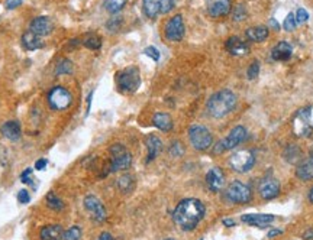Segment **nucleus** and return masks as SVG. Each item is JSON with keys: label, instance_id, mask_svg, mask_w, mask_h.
<instances>
[{"label": "nucleus", "instance_id": "obj_18", "mask_svg": "<svg viewBox=\"0 0 313 240\" xmlns=\"http://www.w3.org/2000/svg\"><path fill=\"white\" fill-rule=\"evenodd\" d=\"M241 221L250 226H255V227H265L270 223H273L274 216L271 214H245L241 217Z\"/></svg>", "mask_w": 313, "mask_h": 240}, {"label": "nucleus", "instance_id": "obj_28", "mask_svg": "<svg viewBox=\"0 0 313 240\" xmlns=\"http://www.w3.org/2000/svg\"><path fill=\"white\" fill-rule=\"evenodd\" d=\"M283 156L289 164H297L300 161V158H302V150L296 145H289L286 148V150H284Z\"/></svg>", "mask_w": 313, "mask_h": 240}, {"label": "nucleus", "instance_id": "obj_44", "mask_svg": "<svg viewBox=\"0 0 313 240\" xmlns=\"http://www.w3.org/2000/svg\"><path fill=\"white\" fill-rule=\"evenodd\" d=\"M20 5H22V0H6V2H5L6 9H9V10L16 9V8H19Z\"/></svg>", "mask_w": 313, "mask_h": 240}, {"label": "nucleus", "instance_id": "obj_33", "mask_svg": "<svg viewBox=\"0 0 313 240\" xmlns=\"http://www.w3.org/2000/svg\"><path fill=\"white\" fill-rule=\"evenodd\" d=\"M55 71L58 75H65V74H71L73 72V64H71L70 60H61L57 67H55Z\"/></svg>", "mask_w": 313, "mask_h": 240}, {"label": "nucleus", "instance_id": "obj_3", "mask_svg": "<svg viewBox=\"0 0 313 240\" xmlns=\"http://www.w3.org/2000/svg\"><path fill=\"white\" fill-rule=\"evenodd\" d=\"M116 84L122 93H135L141 86V74L136 67H128L116 74Z\"/></svg>", "mask_w": 313, "mask_h": 240}, {"label": "nucleus", "instance_id": "obj_40", "mask_svg": "<svg viewBox=\"0 0 313 240\" xmlns=\"http://www.w3.org/2000/svg\"><path fill=\"white\" fill-rule=\"evenodd\" d=\"M245 15H247V10H245V8H244L242 5H238V6H236V8L233 9L232 18L235 20H238V22H239V20H242V19H245V18H247Z\"/></svg>", "mask_w": 313, "mask_h": 240}, {"label": "nucleus", "instance_id": "obj_31", "mask_svg": "<svg viewBox=\"0 0 313 240\" xmlns=\"http://www.w3.org/2000/svg\"><path fill=\"white\" fill-rule=\"evenodd\" d=\"M126 3L128 0H105V9L113 15V13L121 12L126 6Z\"/></svg>", "mask_w": 313, "mask_h": 240}, {"label": "nucleus", "instance_id": "obj_42", "mask_svg": "<svg viewBox=\"0 0 313 240\" xmlns=\"http://www.w3.org/2000/svg\"><path fill=\"white\" fill-rule=\"evenodd\" d=\"M30 200V195L29 192L26 190H20L19 192H18V201L19 203H22V204H26V203H29Z\"/></svg>", "mask_w": 313, "mask_h": 240}, {"label": "nucleus", "instance_id": "obj_36", "mask_svg": "<svg viewBox=\"0 0 313 240\" xmlns=\"http://www.w3.org/2000/svg\"><path fill=\"white\" fill-rule=\"evenodd\" d=\"M183 153H184V146L182 145V142H179V140L172 142L171 146H170V155H172V156H182Z\"/></svg>", "mask_w": 313, "mask_h": 240}, {"label": "nucleus", "instance_id": "obj_19", "mask_svg": "<svg viewBox=\"0 0 313 240\" xmlns=\"http://www.w3.org/2000/svg\"><path fill=\"white\" fill-rule=\"evenodd\" d=\"M0 132L6 139L18 140L22 135V128H20V123L18 120H9V122L2 125Z\"/></svg>", "mask_w": 313, "mask_h": 240}, {"label": "nucleus", "instance_id": "obj_47", "mask_svg": "<svg viewBox=\"0 0 313 240\" xmlns=\"http://www.w3.org/2000/svg\"><path fill=\"white\" fill-rule=\"evenodd\" d=\"M270 26H271L274 30H280V25H279V22L274 19V18L268 20V28H270Z\"/></svg>", "mask_w": 313, "mask_h": 240}, {"label": "nucleus", "instance_id": "obj_8", "mask_svg": "<svg viewBox=\"0 0 313 240\" xmlns=\"http://www.w3.org/2000/svg\"><path fill=\"white\" fill-rule=\"evenodd\" d=\"M228 164H229V167L235 172L245 174V172H248V171H251L254 168V165H255V155L248 149L236 150V152H233V155H231Z\"/></svg>", "mask_w": 313, "mask_h": 240}, {"label": "nucleus", "instance_id": "obj_37", "mask_svg": "<svg viewBox=\"0 0 313 240\" xmlns=\"http://www.w3.org/2000/svg\"><path fill=\"white\" fill-rule=\"evenodd\" d=\"M258 72H260V62H258V61H254L253 64H251V65L248 67V71H247V77H248L250 80H254V78H257Z\"/></svg>", "mask_w": 313, "mask_h": 240}, {"label": "nucleus", "instance_id": "obj_51", "mask_svg": "<svg viewBox=\"0 0 313 240\" xmlns=\"http://www.w3.org/2000/svg\"><path fill=\"white\" fill-rule=\"evenodd\" d=\"M222 223L226 226V227H232V226H235V221L231 220V219H223Z\"/></svg>", "mask_w": 313, "mask_h": 240}, {"label": "nucleus", "instance_id": "obj_53", "mask_svg": "<svg viewBox=\"0 0 313 240\" xmlns=\"http://www.w3.org/2000/svg\"><path fill=\"white\" fill-rule=\"evenodd\" d=\"M165 240H174V239H165Z\"/></svg>", "mask_w": 313, "mask_h": 240}, {"label": "nucleus", "instance_id": "obj_54", "mask_svg": "<svg viewBox=\"0 0 313 240\" xmlns=\"http://www.w3.org/2000/svg\"><path fill=\"white\" fill-rule=\"evenodd\" d=\"M202 240H203V239H202Z\"/></svg>", "mask_w": 313, "mask_h": 240}, {"label": "nucleus", "instance_id": "obj_39", "mask_svg": "<svg viewBox=\"0 0 313 240\" xmlns=\"http://www.w3.org/2000/svg\"><path fill=\"white\" fill-rule=\"evenodd\" d=\"M294 16H296V22H297V23H304V22L309 20V13H307V10L303 9V8H299Z\"/></svg>", "mask_w": 313, "mask_h": 240}, {"label": "nucleus", "instance_id": "obj_1", "mask_svg": "<svg viewBox=\"0 0 313 240\" xmlns=\"http://www.w3.org/2000/svg\"><path fill=\"white\" fill-rule=\"evenodd\" d=\"M206 214V207L197 198H186L180 201L174 210V221L184 231H192L203 220Z\"/></svg>", "mask_w": 313, "mask_h": 240}, {"label": "nucleus", "instance_id": "obj_27", "mask_svg": "<svg viewBox=\"0 0 313 240\" xmlns=\"http://www.w3.org/2000/svg\"><path fill=\"white\" fill-rule=\"evenodd\" d=\"M142 12L147 18L155 19L160 15V0H142Z\"/></svg>", "mask_w": 313, "mask_h": 240}, {"label": "nucleus", "instance_id": "obj_7", "mask_svg": "<svg viewBox=\"0 0 313 240\" xmlns=\"http://www.w3.org/2000/svg\"><path fill=\"white\" fill-rule=\"evenodd\" d=\"M132 164L131 152L122 145V143H115L111 148V171L118 172V171L128 170Z\"/></svg>", "mask_w": 313, "mask_h": 240}, {"label": "nucleus", "instance_id": "obj_22", "mask_svg": "<svg viewBox=\"0 0 313 240\" xmlns=\"http://www.w3.org/2000/svg\"><path fill=\"white\" fill-rule=\"evenodd\" d=\"M147 149H148V158H147V164H150L152 161L155 159L158 156V153L161 152L162 149V142L158 136L155 135H148L147 136Z\"/></svg>", "mask_w": 313, "mask_h": 240}, {"label": "nucleus", "instance_id": "obj_4", "mask_svg": "<svg viewBox=\"0 0 313 240\" xmlns=\"http://www.w3.org/2000/svg\"><path fill=\"white\" fill-rule=\"evenodd\" d=\"M294 135L299 138H309L313 133L312 107L307 106L296 113L293 119Z\"/></svg>", "mask_w": 313, "mask_h": 240}, {"label": "nucleus", "instance_id": "obj_13", "mask_svg": "<svg viewBox=\"0 0 313 240\" xmlns=\"http://www.w3.org/2000/svg\"><path fill=\"white\" fill-rule=\"evenodd\" d=\"M232 8L231 0H206V9L212 18H223L226 16Z\"/></svg>", "mask_w": 313, "mask_h": 240}, {"label": "nucleus", "instance_id": "obj_11", "mask_svg": "<svg viewBox=\"0 0 313 240\" xmlns=\"http://www.w3.org/2000/svg\"><path fill=\"white\" fill-rule=\"evenodd\" d=\"M84 204V209L90 213L93 216V219L97 221V223H101V221L106 220V209L96 195H86V198L83 201Z\"/></svg>", "mask_w": 313, "mask_h": 240}, {"label": "nucleus", "instance_id": "obj_14", "mask_svg": "<svg viewBox=\"0 0 313 240\" xmlns=\"http://www.w3.org/2000/svg\"><path fill=\"white\" fill-rule=\"evenodd\" d=\"M29 30L38 36H47L54 30V22L48 16H38L29 23Z\"/></svg>", "mask_w": 313, "mask_h": 240}, {"label": "nucleus", "instance_id": "obj_2", "mask_svg": "<svg viewBox=\"0 0 313 240\" xmlns=\"http://www.w3.org/2000/svg\"><path fill=\"white\" fill-rule=\"evenodd\" d=\"M235 107H236V96L231 90H221L215 93L206 103L207 113L215 119L225 117Z\"/></svg>", "mask_w": 313, "mask_h": 240}, {"label": "nucleus", "instance_id": "obj_48", "mask_svg": "<svg viewBox=\"0 0 313 240\" xmlns=\"http://www.w3.org/2000/svg\"><path fill=\"white\" fill-rule=\"evenodd\" d=\"M97 240H115V237L112 236L111 233H108V231H103L100 236L97 237Z\"/></svg>", "mask_w": 313, "mask_h": 240}, {"label": "nucleus", "instance_id": "obj_35", "mask_svg": "<svg viewBox=\"0 0 313 240\" xmlns=\"http://www.w3.org/2000/svg\"><path fill=\"white\" fill-rule=\"evenodd\" d=\"M296 25H297V22H296V16H294V13H289V15H287V18L284 19L283 28L287 30V32H292V30L296 29Z\"/></svg>", "mask_w": 313, "mask_h": 240}, {"label": "nucleus", "instance_id": "obj_29", "mask_svg": "<svg viewBox=\"0 0 313 240\" xmlns=\"http://www.w3.org/2000/svg\"><path fill=\"white\" fill-rule=\"evenodd\" d=\"M83 45L91 51H97L101 48V38L96 33H87L83 39Z\"/></svg>", "mask_w": 313, "mask_h": 240}, {"label": "nucleus", "instance_id": "obj_52", "mask_svg": "<svg viewBox=\"0 0 313 240\" xmlns=\"http://www.w3.org/2000/svg\"><path fill=\"white\" fill-rule=\"evenodd\" d=\"M309 201L313 204V187L310 188V191H309Z\"/></svg>", "mask_w": 313, "mask_h": 240}, {"label": "nucleus", "instance_id": "obj_45", "mask_svg": "<svg viewBox=\"0 0 313 240\" xmlns=\"http://www.w3.org/2000/svg\"><path fill=\"white\" fill-rule=\"evenodd\" d=\"M213 152H215L216 155H219V153H222V152H225V148H223L222 140H221V142H218V143L215 145V148H213Z\"/></svg>", "mask_w": 313, "mask_h": 240}, {"label": "nucleus", "instance_id": "obj_16", "mask_svg": "<svg viewBox=\"0 0 313 240\" xmlns=\"http://www.w3.org/2000/svg\"><path fill=\"white\" fill-rule=\"evenodd\" d=\"M206 184H207V188L212 192H219L223 188V184H225L223 171L219 167H213L212 170L206 174Z\"/></svg>", "mask_w": 313, "mask_h": 240}, {"label": "nucleus", "instance_id": "obj_46", "mask_svg": "<svg viewBox=\"0 0 313 240\" xmlns=\"http://www.w3.org/2000/svg\"><path fill=\"white\" fill-rule=\"evenodd\" d=\"M47 167V159H38L37 162H35V170H44Z\"/></svg>", "mask_w": 313, "mask_h": 240}, {"label": "nucleus", "instance_id": "obj_32", "mask_svg": "<svg viewBox=\"0 0 313 240\" xmlns=\"http://www.w3.org/2000/svg\"><path fill=\"white\" fill-rule=\"evenodd\" d=\"M47 206L54 211H61L64 209V203L58 195H55V192H50L47 195Z\"/></svg>", "mask_w": 313, "mask_h": 240}, {"label": "nucleus", "instance_id": "obj_17", "mask_svg": "<svg viewBox=\"0 0 313 240\" xmlns=\"http://www.w3.org/2000/svg\"><path fill=\"white\" fill-rule=\"evenodd\" d=\"M226 50L229 51V54L232 55H238V57H242V55H247L250 52V47L248 44L244 39H241L239 36H231L228 38L226 44H225Z\"/></svg>", "mask_w": 313, "mask_h": 240}, {"label": "nucleus", "instance_id": "obj_15", "mask_svg": "<svg viewBox=\"0 0 313 240\" xmlns=\"http://www.w3.org/2000/svg\"><path fill=\"white\" fill-rule=\"evenodd\" d=\"M245 138H247V129H245L244 126H235V128L229 132V135L222 140L223 148H225V150L233 149V148H236L239 143H242Z\"/></svg>", "mask_w": 313, "mask_h": 240}, {"label": "nucleus", "instance_id": "obj_41", "mask_svg": "<svg viewBox=\"0 0 313 240\" xmlns=\"http://www.w3.org/2000/svg\"><path fill=\"white\" fill-rule=\"evenodd\" d=\"M144 54H145L147 57L152 58L154 61H160V51L157 50L155 47H147L145 51H144Z\"/></svg>", "mask_w": 313, "mask_h": 240}, {"label": "nucleus", "instance_id": "obj_49", "mask_svg": "<svg viewBox=\"0 0 313 240\" xmlns=\"http://www.w3.org/2000/svg\"><path fill=\"white\" fill-rule=\"evenodd\" d=\"M302 237H303L304 240H313V229H309V230L304 231Z\"/></svg>", "mask_w": 313, "mask_h": 240}, {"label": "nucleus", "instance_id": "obj_43", "mask_svg": "<svg viewBox=\"0 0 313 240\" xmlns=\"http://www.w3.org/2000/svg\"><path fill=\"white\" fill-rule=\"evenodd\" d=\"M30 178H32V170H30V168L23 171L22 175H20V181H22L23 184H30V182H32Z\"/></svg>", "mask_w": 313, "mask_h": 240}, {"label": "nucleus", "instance_id": "obj_6", "mask_svg": "<svg viewBox=\"0 0 313 240\" xmlns=\"http://www.w3.org/2000/svg\"><path fill=\"white\" fill-rule=\"evenodd\" d=\"M225 198L232 204H247L253 200V191L239 181H233L225 191Z\"/></svg>", "mask_w": 313, "mask_h": 240}, {"label": "nucleus", "instance_id": "obj_10", "mask_svg": "<svg viewBox=\"0 0 313 240\" xmlns=\"http://www.w3.org/2000/svg\"><path fill=\"white\" fill-rule=\"evenodd\" d=\"M164 33H165V38L170 42H180L184 38L186 26H184V20H183L182 15L172 16L171 19L165 23Z\"/></svg>", "mask_w": 313, "mask_h": 240}, {"label": "nucleus", "instance_id": "obj_38", "mask_svg": "<svg viewBox=\"0 0 313 240\" xmlns=\"http://www.w3.org/2000/svg\"><path fill=\"white\" fill-rule=\"evenodd\" d=\"M174 0H160V13L165 15L174 9Z\"/></svg>", "mask_w": 313, "mask_h": 240}, {"label": "nucleus", "instance_id": "obj_12", "mask_svg": "<svg viewBox=\"0 0 313 240\" xmlns=\"http://www.w3.org/2000/svg\"><path fill=\"white\" fill-rule=\"evenodd\" d=\"M280 182L273 178V177H265L261 180L260 185H258V192L261 195L263 200H273L277 198L280 194Z\"/></svg>", "mask_w": 313, "mask_h": 240}, {"label": "nucleus", "instance_id": "obj_26", "mask_svg": "<svg viewBox=\"0 0 313 240\" xmlns=\"http://www.w3.org/2000/svg\"><path fill=\"white\" fill-rule=\"evenodd\" d=\"M268 33L270 30L265 26H253V28H248L245 32L247 38L253 42H263L268 38Z\"/></svg>", "mask_w": 313, "mask_h": 240}, {"label": "nucleus", "instance_id": "obj_50", "mask_svg": "<svg viewBox=\"0 0 313 240\" xmlns=\"http://www.w3.org/2000/svg\"><path fill=\"white\" fill-rule=\"evenodd\" d=\"M283 233V230H280V229H274V230L268 231V237H275V236H279V234H282Z\"/></svg>", "mask_w": 313, "mask_h": 240}, {"label": "nucleus", "instance_id": "obj_9", "mask_svg": "<svg viewBox=\"0 0 313 240\" xmlns=\"http://www.w3.org/2000/svg\"><path fill=\"white\" fill-rule=\"evenodd\" d=\"M48 103L54 110H65L73 103V96L64 87H54L48 93Z\"/></svg>", "mask_w": 313, "mask_h": 240}, {"label": "nucleus", "instance_id": "obj_25", "mask_svg": "<svg viewBox=\"0 0 313 240\" xmlns=\"http://www.w3.org/2000/svg\"><path fill=\"white\" fill-rule=\"evenodd\" d=\"M41 240H62L64 230L60 224H48L41 230Z\"/></svg>", "mask_w": 313, "mask_h": 240}, {"label": "nucleus", "instance_id": "obj_5", "mask_svg": "<svg viewBox=\"0 0 313 240\" xmlns=\"http://www.w3.org/2000/svg\"><path fill=\"white\" fill-rule=\"evenodd\" d=\"M189 140L196 150H207L213 145L211 130L202 125H193L189 129Z\"/></svg>", "mask_w": 313, "mask_h": 240}, {"label": "nucleus", "instance_id": "obj_21", "mask_svg": "<svg viewBox=\"0 0 313 240\" xmlns=\"http://www.w3.org/2000/svg\"><path fill=\"white\" fill-rule=\"evenodd\" d=\"M296 177L302 181H313V156H309L297 164Z\"/></svg>", "mask_w": 313, "mask_h": 240}, {"label": "nucleus", "instance_id": "obj_30", "mask_svg": "<svg viewBox=\"0 0 313 240\" xmlns=\"http://www.w3.org/2000/svg\"><path fill=\"white\" fill-rule=\"evenodd\" d=\"M118 187L122 192H131L135 187V181H133V177L129 175V174H125L122 175L121 178L118 180Z\"/></svg>", "mask_w": 313, "mask_h": 240}, {"label": "nucleus", "instance_id": "obj_23", "mask_svg": "<svg viewBox=\"0 0 313 240\" xmlns=\"http://www.w3.org/2000/svg\"><path fill=\"white\" fill-rule=\"evenodd\" d=\"M293 54V48L287 42H279L273 50H271V58L274 61H287L290 60Z\"/></svg>", "mask_w": 313, "mask_h": 240}, {"label": "nucleus", "instance_id": "obj_34", "mask_svg": "<svg viewBox=\"0 0 313 240\" xmlns=\"http://www.w3.org/2000/svg\"><path fill=\"white\" fill-rule=\"evenodd\" d=\"M81 239V229L79 226H73L67 231H64L62 240H80Z\"/></svg>", "mask_w": 313, "mask_h": 240}, {"label": "nucleus", "instance_id": "obj_24", "mask_svg": "<svg viewBox=\"0 0 313 240\" xmlns=\"http://www.w3.org/2000/svg\"><path fill=\"white\" fill-rule=\"evenodd\" d=\"M152 123L157 129H160L161 132H170L172 129V126H174L171 116L168 113H164V111L155 113L154 117H152Z\"/></svg>", "mask_w": 313, "mask_h": 240}, {"label": "nucleus", "instance_id": "obj_20", "mask_svg": "<svg viewBox=\"0 0 313 240\" xmlns=\"http://www.w3.org/2000/svg\"><path fill=\"white\" fill-rule=\"evenodd\" d=\"M22 45L26 51H37L41 50L45 47V42L41 39V36H38L37 33L26 30L23 35H22Z\"/></svg>", "mask_w": 313, "mask_h": 240}]
</instances>
